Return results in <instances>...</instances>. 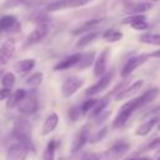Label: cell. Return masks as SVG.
<instances>
[{
  "instance_id": "obj_1",
  "label": "cell",
  "mask_w": 160,
  "mask_h": 160,
  "mask_svg": "<svg viewBox=\"0 0 160 160\" xmlns=\"http://www.w3.org/2000/svg\"><path fill=\"white\" fill-rule=\"evenodd\" d=\"M12 135L15 139L19 140V142L26 145L29 149L34 150V145L31 141V129L28 121L19 119L15 121L14 124V129H12Z\"/></svg>"
},
{
  "instance_id": "obj_6",
  "label": "cell",
  "mask_w": 160,
  "mask_h": 160,
  "mask_svg": "<svg viewBox=\"0 0 160 160\" xmlns=\"http://www.w3.org/2000/svg\"><path fill=\"white\" fill-rule=\"evenodd\" d=\"M130 149V144L126 141H118L115 142L110 149H108L104 154V158L106 160H119L121 159Z\"/></svg>"
},
{
  "instance_id": "obj_25",
  "label": "cell",
  "mask_w": 160,
  "mask_h": 160,
  "mask_svg": "<svg viewBox=\"0 0 160 160\" xmlns=\"http://www.w3.org/2000/svg\"><path fill=\"white\" fill-rule=\"evenodd\" d=\"M109 101H110V96H109V95H106V96L99 99L98 102H96V105H95V108L91 110V116L95 118V116H98L99 114H101V112L105 110V108L109 105Z\"/></svg>"
},
{
  "instance_id": "obj_42",
  "label": "cell",
  "mask_w": 160,
  "mask_h": 160,
  "mask_svg": "<svg viewBox=\"0 0 160 160\" xmlns=\"http://www.w3.org/2000/svg\"><path fill=\"white\" fill-rule=\"evenodd\" d=\"M84 160H102L100 155H96V154H90V155H86L84 158Z\"/></svg>"
},
{
  "instance_id": "obj_31",
  "label": "cell",
  "mask_w": 160,
  "mask_h": 160,
  "mask_svg": "<svg viewBox=\"0 0 160 160\" xmlns=\"http://www.w3.org/2000/svg\"><path fill=\"white\" fill-rule=\"evenodd\" d=\"M145 20H146V18H145V15H142V14H140V15H128L126 18H124V19L121 20V22H122V24H128V25H132V24H135V22L145 21Z\"/></svg>"
},
{
  "instance_id": "obj_26",
  "label": "cell",
  "mask_w": 160,
  "mask_h": 160,
  "mask_svg": "<svg viewBox=\"0 0 160 160\" xmlns=\"http://www.w3.org/2000/svg\"><path fill=\"white\" fill-rule=\"evenodd\" d=\"M102 39L106 40L108 42H116L122 39V32L115 29H109L102 34Z\"/></svg>"
},
{
  "instance_id": "obj_24",
  "label": "cell",
  "mask_w": 160,
  "mask_h": 160,
  "mask_svg": "<svg viewBox=\"0 0 160 160\" xmlns=\"http://www.w3.org/2000/svg\"><path fill=\"white\" fill-rule=\"evenodd\" d=\"M58 148V142L55 141V139H51L48 144L46 148L42 152L41 160H55V150Z\"/></svg>"
},
{
  "instance_id": "obj_17",
  "label": "cell",
  "mask_w": 160,
  "mask_h": 160,
  "mask_svg": "<svg viewBox=\"0 0 160 160\" xmlns=\"http://www.w3.org/2000/svg\"><path fill=\"white\" fill-rule=\"evenodd\" d=\"M142 84H144L142 80H138V81L130 84L129 86H126L125 89H122L121 91H119V92L115 95V100H116V101H120V100H124V99H126V98H130V96L135 95V94L141 89Z\"/></svg>"
},
{
  "instance_id": "obj_15",
  "label": "cell",
  "mask_w": 160,
  "mask_h": 160,
  "mask_svg": "<svg viewBox=\"0 0 160 160\" xmlns=\"http://www.w3.org/2000/svg\"><path fill=\"white\" fill-rule=\"evenodd\" d=\"M152 9V4L149 1H139V2H131L128 4L124 8V11L129 15H140Z\"/></svg>"
},
{
  "instance_id": "obj_23",
  "label": "cell",
  "mask_w": 160,
  "mask_h": 160,
  "mask_svg": "<svg viewBox=\"0 0 160 160\" xmlns=\"http://www.w3.org/2000/svg\"><path fill=\"white\" fill-rule=\"evenodd\" d=\"M99 35H100V32H98V31H90V32L84 34V35L80 36V39L76 41V48L81 49V48H85V46L90 45Z\"/></svg>"
},
{
  "instance_id": "obj_41",
  "label": "cell",
  "mask_w": 160,
  "mask_h": 160,
  "mask_svg": "<svg viewBox=\"0 0 160 160\" xmlns=\"http://www.w3.org/2000/svg\"><path fill=\"white\" fill-rule=\"evenodd\" d=\"M159 111H160V105H156V106L149 109L146 112H144V115H158Z\"/></svg>"
},
{
  "instance_id": "obj_9",
  "label": "cell",
  "mask_w": 160,
  "mask_h": 160,
  "mask_svg": "<svg viewBox=\"0 0 160 160\" xmlns=\"http://www.w3.org/2000/svg\"><path fill=\"white\" fill-rule=\"evenodd\" d=\"M159 92H160V89H159V88H151V89L146 90L142 95H139V96H136L135 99H132V102H134V105H135V109L138 110V109L144 108V106H146L148 104H150L152 100H155V99L158 98Z\"/></svg>"
},
{
  "instance_id": "obj_35",
  "label": "cell",
  "mask_w": 160,
  "mask_h": 160,
  "mask_svg": "<svg viewBox=\"0 0 160 160\" xmlns=\"http://www.w3.org/2000/svg\"><path fill=\"white\" fill-rule=\"evenodd\" d=\"M81 114H82V111H81L80 106H78V108H71V109L69 110V118H70L72 121L78 120V119L81 116Z\"/></svg>"
},
{
  "instance_id": "obj_28",
  "label": "cell",
  "mask_w": 160,
  "mask_h": 160,
  "mask_svg": "<svg viewBox=\"0 0 160 160\" xmlns=\"http://www.w3.org/2000/svg\"><path fill=\"white\" fill-rule=\"evenodd\" d=\"M139 40L149 45H160V34H142L139 36Z\"/></svg>"
},
{
  "instance_id": "obj_10",
  "label": "cell",
  "mask_w": 160,
  "mask_h": 160,
  "mask_svg": "<svg viewBox=\"0 0 160 160\" xmlns=\"http://www.w3.org/2000/svg\"><path fill=\"white\" fill-rule=\"evenodd\" d=\"M19 112L24 115H32L38 110V100L35 95L32 94H26V96L20 101V104L16 106Z\"/></svg>"
},
{
  "instance_id": "obj_5",
  "label": "cell",
  "mask_w": 160,
  "mask_h": 160,
  "mask_svg": "<svg viewBox=\"0 0 160 160\" xmlns=\"http://www.w3.org/2000/svg\"><path fill=\"white\" fill-rule=\"evenodd\" d=\"M135 105L132 102V100L125 102L118 111L114 121H112V128H120L122 125H125V122L129 120V118L131 116V114L135 111Z\"/></svg>"
},
{
  "instance_id": "obj_30",
  "label": "cell",
  "mask_w": 160,
  "mask_h": 160,
  "mask_svg": "<svg viewBox=\"0 0 160 160\" xmlns=\"http://www.w3.org/2000/svg\"><path fill=\"white\" fill-rule=\"evenodd\" d=\"M15 81H16L15 75L9 71V72H5V74H4L2 79H1V85H2V88L11 89V88L15 85Z\"/></svg>"
},
{
  "instance_id": "obj_47",
  "label": "cell",
  "mask_w": 160,
  "mask_h": 160,
  "mask_svg": "<svg viewBox=\"0 0 160 160\" xmlns=\"http://www.w3.org/2000/svg\"><path fill=\"white\" fill-rule=\"evenodd\" d=\"M159 130H160V124H159Z\"/></svg>"
},
{
  "instance_id": "obj_2",
  "label": "cell",
  "mask_w": 160,
  "mask_h": 160,
  "mask_svg": "<svg viewBox=\"0 0 160 160\" xmlns=\"http://www.w3.org/2000/svg\"><path fill=\"white\" fill-rule=\"evenodd\" d=\"M48 31H49L48 24H36L34 30L30 34H28V36L25 38L22 49H29L30 46H32V45L38 44L39 41H41L45 38V35L48 34Z\"/></svg>"
},
{
  "instance_id": "obj_4",
  "label": "cell",
  "mask_w": 160,
  "mask_h": 160,
  "mask_svg": "<svg viewBox=\"0 0 160 160\" xmlns=\"http://www.w3.org/2000/svg\"><path fill=\"white\" fill-rule=\"evenodd\" d=\"M112 76H114V71H112V70L105 72L102 76H100V79H99L95 84L90 85V86L85 90V95H88V96H92V95H98L99 92L104 91V90L109 86V84L111 82Z\"/></svg>"
},
{
  "instance_id": "obj_18",
  "label": "cell",
  "mask_w": 160,
  "mask_h": 160,
  "mask_svg": "<svg viewBox=\"0 0 160 160\" xmlns=\"http://www.w3.org/2000/svg\"><path fill=\"white\" fill-rule=\"evenodd\" d=\"M58 124H59V115H58L55 111L50 112V114L46 116V119H45V121H44V124H42L41 135H42V136H46V135L51 134V132L56 129Z\"/></svg>"
},
{
  "instance_id": "obj_40",
  "label": "cell",
  "mask_w": 160,
  "mask_h": 160,
  "mask_svg": "<svg viewBox=\"0 0 160 160\" xmlns=\"http://www.w3.org/2000/svg\"><path fill=\"white\" fill-rule=\"evenodd\" d=\"M11 95V90L8 89V88H1L0 89V101H4V100H8Z\"/></svg>"
},
{
  "instance_id": "obj_37",
  "label": "cell",
  "mask_w": 160,
  "mask_h": 160,
  "mask_svg": "<svg viewBox=\"0 0 160 160\" xmlns=\"http://www.w3.org/2000/svg\"><path fill=\"white\" fill-rule=\"evenodd\" d=\"M110 114H111L110 111H102L101 114H99L98 116H95V118H94L95 124H102V122L109 118V115H110Z\"/></svg>"
},
{
  "instance_id": "obj_7",
  "label": "cell",
  "mask_w": 160,
  "mask_h": 160,
  "mask_svg": "<svg viewBox=\"0 0 160 160\" xmlns=\"http://www.w3.org/2000/svg\"><path fill=\"white\" fill-rule=\"evenodd\" d=\"M149 58H150L149 54H140V55H136V56L130 58L125 62V65L122 66V69H121V76L122 78L129 76L134 70H136L139 66H141Z\"/></svg>"
},
{
  "instance_id": "obj_33",
  "label": "cell",
  "mask_w": 160,
  "mask_h": 160,
  "mask_svg": "<svg viewBox=\"0 0 160 160\" xmlns=\"http://www.w3.org/2000/svg\"><path fill=\"white\" fill-rule=\"evenodd\" d=\"M96 102H98V99H89V100H86L85 102H82V104L80 105V109H81L82 114H86V112H89L90 110H92V109L95 108Z\"/></svg>"
},
{
  "instance_id": "obj_34",
  "label": "cell",
  "mask_w": 160,
  "mask_h": 160,
  "mask_svg": "<svg viewBox=\"0 0 160 160\" xmlns=\"http://www.w3.org/2000/svg\"><path fill=\"white\" fill-rule=\"evenodd\" d=\"M106 132H108V128H102V129H100L95 135H91L90 139H89V141H90L91 144L99 142V141H101V140L106 136Z\"/></svg>"
},
{
  "instance_id": "obj_32",
  "label": "cell",
  "mask_w": 160,
  "mask_h": 160,
  "mask_svg": "<svg viewBox=\"0 0 160 160\" xmlns=\"http://www.w3.org/2000/svg\"><path fill=\"white\" fill-rule=\"evenodd\" d=\"M92 1L94 0H65V5H66V9H74V8L84 6Z\"/></svg>"
},
{
  "instance_id": "obj_14",
  "label": "cell",
  "mask_w": 160,
  "mask_h": 160,
  "mask_svg": "<svg viewBox=\"0 0 160 160\" xmlns=\"http://www.w3.org/2000/svg\"><path fill=\"white\" fill-rule=\"evenodd\" d=\"M109 52H110V49L109 48H105L100 55L96 58L95 62H94V69H92V72L95 76H102L106 71V64H108V58H109Z\"/></svg>"
},
{
  "instance_id": "obj_16",
  "label": "cell",
  "mask_w": 160,
  "mask_h": 160,
  "mask_svg": "<svg viewBox=\"0 0 160 160\" xmlns=\"http://www.w3.org/2000/svg\"><path fill=\"white\" fill-rule=\"evenodd\" d=\"M81 58H82V54H79V52L69 55L65 59H62L61 61H59L54 66V70H56V71H59V70H68V69H70V68H72L75 65H79Z\"/></svg>"
},
{
  "instance_id": "obj_39",
  "label": "cell",
  "mask_w": 160,
  "mask_h": 160,
  "mask_svg": "<svg viewBox=\"0 0 160 160\" xmlns=\"http://www.w3.org/2000/svg\"><path fill=\"white\" fill-rule=\"evenodd\" d=\"M160 146V138H156L155 140H152L150 144H148V146H144L141 151H149V150H152L155 148H159Z\"/></svg>"
},
{
  "instance_id": "obj_8",
  "label": "cell",
  "mask_w": 160,
  "mask_h": 160,
  "mask_svg": "<svg viewBox=\"0 0 160 160\" xmlns=\"http://www.w3.org/2000/svg\"><path fill=\"white\" fill-rule=\"evenodd\" d=\"M29 148L21 142L11 145L5 155V160H25L29 154Z\"/></svg>"
},
{
  "instance_id": "obj_20",
  "label": "cell",
  "mask_w": 160,
  "mask_h": 160,
  "mask_svg": "<svg viewBox=\"0 0 160 160\" xmlns=\"http://www.w3.org/2000/svg\"><path fill=\"white\" fill-rule=\"evenodd\" d=\"M26 96V91L24 89H18L14 92H11L10 98L6 100V108L8 109H12L15 106H18L20 104V101Z\"/></svg>"
},
{
  "instance_id": "obj_13",
  "label": "cell",
  "mask_w": 160,
  "mask_h": 160,
  "mask_svg": "<svg viewBox=\"0 0 160 160\" xmlns=\"http://www.w3.org/2000/svg\"><path fill=\"white\" fill-rule=\"evenodd\" d=\"M89 129H90V126L89 125H86V126H84L82 129H81V131L75 136V139H74V141H72V144H71V149H70V152L74 155V154H76V152H79L80 150H81V148L89 141V139H90V132H89Z\"/></svg>"
},
{
  "instance_id": "obj_12",
  "label": "cell",
  "mask_w": 160,
  "mask_h": 160,
  "mask_svg": "<svg viewBox=\"0 0 160 160\" xmlns=\"http://www.w3.org/2000/svg\"><path fill=\"white\" fill-rule=\"evenodd\" d=\"M15 52V40L6 39L0 46V66L8 64Z\"/></svg>"
},
{
  "instance_id": "obj_45",
  "label": "cell",
  "mask_w": 160,
  "mask_h": 160,
  "mask_svg": "<svg viewBox=\"0 0 160 160\" xmlns=\"http://www.w3.org/2000/svg\"><path fill=\"white\" fill-rule=\"evenodd\" d=\"M58 160H69V158L68 156H60Z\"/></svg>"
},
{
  "instance_id": "obj_21",
  "label": "cell",
  "mask_w": 160,
  "mask_h": 160,
  "mask_svg": "<svg viewBox=\"0 0 160 160\" xmlns=\"http://www.w3.org/2000/svg\"><path fill=\"white\" fill-rule=\"evenodd\" d=\"M102 21V19H92V20H89L86 22H84L81 26H79L78 29H74L71 31L72 35H82V34H86V32H90V29L95 28L98 24H100Z\"/></svg>"
},
{
  "instance_id": "obj_19",
  "label": "cell",
  "mask_w": 160,
  "mask_h": 160,
  "mask_svg": "<svg viewBox=\"0 0 160 160\" xmlns=\"http://www.w3.org/2000/svg\"><path fill=\"white\" fill-rule=\"evenodd\" d=\"M159 121H160V115H156V116L151 118L150 120L142 122V124L139 125V128L135 130V135H138V136H145V135H148V134L151 131V129H152Z\"/></svg>"
},
{
  "instance_id": "obj_3",
  "label": "cell",
  "mask_w": 160,
  "mask_h": 160,
  "mask_svg": "<svg viewBox=\"0 0 160 160\" xmlns=\"http://www.w3.org/2000/svg\"><path fill=\"white\" fill-rule=\"evenodd\" d=\"M84 84V80L81 78H78V76H68L64 79L62 84H61V96L62 98H70Z\"/></svg>"
},
{
  "instance_id": "obj_22",
  "label": "cell",
  "mask_w": 160,
  "mask_h": 160,
  "mask_svg": "<svg viewBox=\"0 0 160 160\" xmlns=\"http://www.w3.org/2000/svg\"><path fill=\"white\" fill-rule=\"evenodd\" d=\"M35 64H36V61L34 59H24V60H20V61L15 62L14 68L18 72L25 74V72H29L35 66Z\"/></svg>"
},
{
  "instance_id": "obj_48",
  "label": "cell",
  "mask_w": 160,
  "mask_h": 160,
  "mask_svg": "<svg viewBox=\"0 0 160 160\" xmlns=\"http://www.w3.org/2000/svg\"><path fill=\"white\" fill-rule=\"evenodd\" d=\"M158 160H160V156H159V158H158Z\"/></svg>"
},
{
  "instance_id": "obj_11",
  "label": "cell",
  "mask_w": 160,
  "mask_h": 160,
  "mask_svg": "<svg viewBox=\"0 0 160 160\" xmlns=\"http://www.w3.org/2000/svg\"><path fill=\"white\" fill-rule=\"evenodd\" d=\"M21 26L14 15H5L0 18V34L1 32H18Z\"/></svg>"
},
{
  "instance_id": "obj_29",
  "label": "cell",
  "mask_w": 160,
  "mask_h": 160,
  "mask_svg": "<svg viewBox=\"0 0 160 160\" xmlns=\"http://www.w3.org/2000/svg\"><path fill=\"white\" fill-rule=\"evenodd\" d=\"M42 81V72L41 71H36L31 75H29L26 79H25V84L28 86H32V88H36L41 84Z\"/></svg>"
},
{
  "instance_id": "obj_44",
  "label": "cell",
  "mask_w": 160,
  "mask_h": 160,
  "mask_svg": "<svg viewBox=\"0 0 160 160\" xmlns=\"http://www.w3.org/2000/svg\"><path fill=\"white\" fill-rule=\"evenodd\" d=\"M4 74H5V71H4V69H1V68H0V80L2 79V76H4Z\"/></svg>"
},
{
  "instance_id": "obj_46",
  "label": "cell",
  "mask_w": 160,
  "mask_h": 160,
  "mask_svg": "<svg viewBox=\"0 0 160 160\" xmlns=\"http://www.w3.org/2000/svg\"><path fill=\"white\" fill-rule=\"evenodd\" d=\"M126 160H139V156H134V158H129Z\"/></svg>"
},
{
  "instance_id": "obj_43",
  "label": "cell",
  "mask_w": 160,
  "mask_h": 160,
  "mask_svg": "<svg viewBox=\"0 0 160 160\" xmlns=\"http://www.w3.org/2000/svg\"><path fill=\"white\" fill-rule=\"evenodd\" d=\"M150 55V58H160V49L159 50H155V51H152L151 54H149Z\"/></svg>"
},
{
  "instance_id": "obj_36",
  "label": "cell",
  "mask_w": 160,
  "mask_h": 160,
  "mask_svg": "<svg viewBox=\"0 0 160 160\" xmlns=\"http://www.w3.org/2000/svg\"><path fill=\"white\" fill-rule=\"evenodd\" d=\"M24 2H25V0H6L4 2V9H14V8L20 6Z\"/></svg>"
},
{
  "instance_id": "obj_49",
  "label": "cell",
  "mask_w": 160,
  "mask_h": 160,
  "mask_svg": "<svg viewBox=\"0 0 160 160\" xmlns=\"http://www.w3.org/2000/svg\"><path fill=\"white\" fill-rule=\"evenodd\" d=\"M152 1H158V0H152Z\"/></svg>"
},
{
  "instance_id": "obj_38",
  "label": "cell",
  "mask_w": 160,
  "mask_h": 160,
  "mask_svg": "<svg viewBox=\"0 0 160 160\" xmlns=\"http://www.w3.org/2000/svg\"><path fill=\"white\" fill-rule=\"evenodd\" d=\"M134 30H138V31H142V30H146L148 28H149V24L146 22V20L145 21H139V22H135V24H132V25H130Z\"/></svg>"
},
{
  "instance_id": "obj_27",
  "label": "cell",
  "mask_w": 160,
  "mask_h": 160,
  "mask_svg": "<svg viewBox=\"0 0 160 160\" xmlns=\"http://www.w3.org/2000/svg\"><path fill=\"white\" fill-rule=\"evenodd\" d=\"M94 59H95V51H89L86 54H82V58H81V60L78 65V69L79 70L88 69L94 62Z\"/></svg>"
}]
</instances>
